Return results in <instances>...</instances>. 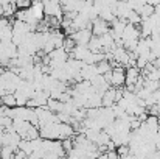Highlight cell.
Returning <instances> with one entry per match:
<instances>
[{
	"label": "cell",
	"mask_w": 160,
	"mask_h": 159,
	"mask_svg": "<svg viewBox=\"0 0 160 159\" xmlns=\"http://www.w3.org/2000/svg\"><path fill=\"white\" fill-rule=\"evenodd\" d=\"M112 87H123L124 86V69L121 66L112 67V80H110Z\"/></svg>",
	"instance_id": "6da1fadb"
},
{
	"label": "cell",
	"mask_w": 160,
	"mask_h": 159,
	"mask_svg": "<svg viewBox=\"0 0 160 159\" xmlns=\"http://www.w3.org/2000/svg\"><path fill=\"white\" fill-rule=\"evenodd\" d=\"M92 38V33L89 30H78L73 36H72V41L76 44V45H87V42L90 41Z\"/></svg>",
	"instance_id": "7a4b0ae2"
},
{
	"label": "cell",
	"mask_w": 160,
	"mask_h": 159,
	"mask_svg": "<svg viewBox=\"0 0 160 159\" xmlns=\"http://www.w3.org/2000/svg\"><path fill=\"white\" fill-rule=\"evenodd\" d=\"M95 73H97V66H95V64H84V66H82V69L79 70V75H81L82 81H84V80H86V81H89Z\"/></svg>",
	"instance_id": "3957f363"
},
{
	"label": "cell",
	"mask_w": 160,
	"mask_h": 159,
	"mask_svg": "<svg viewBox=\"0 0 160 159\" xmlns=\"http://www.w3.org/2000/svg\"><path fill=\"white\" fill-rule=\"evenodd\" d=\"M47 108H48L52 112H54V114H59V112H62V109H64V103L59 102V100H52V98H48Z\"/></svg>",
	"instance_id": "277c9868"
},
{
	"label": "cell",
	"mask_w": 160,
	"mask_h": 159,
	"mask_svg": "<svg viewBox=\"0 0 160 159\" xmlns=\"http://www.w3.org/2000/svg\"><path fill=\"white\" fill-rule=\"evenodd\" d=\"M0 105L6 106V108H14L16 106V97L14 94H5L0 97Z\"/></svg>",
	"instance_id": "5b68a950"
},
{
	"label": "cell",
	"mask_w": 160,
	"mask_h": 159,
	"mask_svg": "<svg viewBox=\"0 0 160 159\" xmlns=\"http://www.w3.org/2000/svg\"><path fill=\"white\" fill-rule=\"evenodd\" d=\"M19 150L25 151L27 155H31V151H33V144H31V140L22 139V140L19 142Z\"/></svg>",
	"instance_id": "8992f818"
},
{
	"label": "cell",
	"mask_w": 160,
	"mask_h": 159,
	"mask_svg": "<svg viewBox=\"0 0 160 159\" xmlns=\"http://www.w3.org/2000/svg\"><path fill=\"white\" fill-rule=\"evenodd\" d=\"M95 66H97V73H100V75H104L106 72L112 70V66H110V62H107V61H101V62H98V64H95Z\"/></svg>",
	"instance_id": "52a82bcc"
},
{
	"label": "cell",
	"mask_w": 160,
	"mask_h": 159,
	"mask_svg": "<svg viewBox=\"0 0 160 159\" xmlns=\"http://www.w3.org/2000/svg\"><path fill=\"white\" fill-rule=\"evenodd\" d=\"M109 140H110V136H109L107 133H104V131L101 130V131H100V134H98V137H97V142H95V145H97V147L106 145Z\"/></svg>",
	"instance_id": "ba28073f"
},
{
	"label": "cell",
	"mask_w": 160,
	"mask_h": 159,
	"mask_svg": "<svg viewBox=\"0 0 160 159\" xmlns=\"http://www.w3.org/2000/svg\"><path fill=\"white\" fill-rule=\"evenodd\" d=\"M14 156V150L11 147H3L0 151V159H12Z\"/></svg>",
	"instance_id": "9c48e42d"
},
{
	"label": "cell",
	"mask_w": 160,
	"mask_h": 159,
	"mask_svg": "<svg viewBox=\"0 0 160 159\" xmlns=\"http://www.w3.org/2000/svg\"><path fill=\"white\" fill-rule=\"evenodd\" d=\"M61 145H62V148H64V151H65V155L73 148V137H67V139H62L61 140Z\"/></svg>",
	"instance_id": "30bf717a"
},
{
	"label": "cell",
	"mask_w": 160,
	"mask_h": 159,
	"mask_svg": "<svg viewBox=\"0 0 160 159\" xmlns=\"http://www.w3.org/2000/svg\"><path fill=\"white\" fill-rule=\"evenodd\" d=\"M146 80H151V81H160V70L159 69L151 70V72L146 75Z\"/></svg>",
	"instance_id": "8fae6325"
},
{
	"label": "cell",
	"mask_w": 160,
	"mask_h": 159,
	"mask_svg": "<svg viewBox=\"0 0 160 159\" xmlns=\"http://www.w3.org/2000/svg\"><path fill=\"white\" fill-rule=\"evenodd\" d=\"M12 125V119L9 117V115H3V117H0V126L5 130V128H8V126H11Z\"/></svg>",
	"instance_id": "7c38bea8"
},
{
	"label": "cell",
	"mask_w": 160,
	"mask_h": 159,
	"mask_svg": "<svg viewBox=\"0 0 160 159\" xmlns=\"http://www.w3.org/2000/svg\"><path fill=\"white\" fill-rule=\"evenodd\" d=\"M12 159H28V155H27L25 151H22V150H16Z\"/></svg>",
	"instance_id": "4fadbf2b"
},
{
	"label": "cell",
	"mask_w": 160,
	"mask_h": 159,
	"mask_svg": "<svg viewBox=\"0 0 160 159\" xmlns=\"http://www.w3.org/2000/svg\"><path fill=\"white\" fill-rule=\"evenodd\" d=\"M106 159H118L117 151H115V150H113V151H107V158Z\"/></svg>",
	"instance_id": "5bb4252c"
},
{
	"label": "cell",
	"mask_w": 160,
	"mask_h": 159,
	"mask_svg": "<svg viewBox=\"0 0 160 159\" xmlns=\"http://www.w3.org/2000/svg\"><path fill=\"white\" fill-rule=\"evenodd\" d=\"M3 72H5V67H2V66H0V77L3 75Z\"/></svg>",
	"instance_id": "9a60e30c"
},
{
	"label": "cell",
	"mask_w": 160,
	"mask_h": 159,
	"mask_svg": "<svg viewBox=\"0 0 160 159\" xmlns=\"http://www.w3.org/2000/svg\"><path fill=\"white\" fill-rule=\"evenodd\" d=\"M2 134H3V128L0 126V136H2Z\"/></svg>",
	"instance_id": "2e32d148"
},
{
	"label": "cell",
	"mask_w": 160,
	"mask_h": 159,
	"mask_svg": "<svg viewBox=\"0 0 160 159\" xmlns=\"http://www.w3.org/2000/svg\"><path fill=\"white\" fill-rule=\"evenodd\" d=\"M118 159H121V158H118Z\"/></svg>",
	"instance_id": "e0dca14e"
}]
</instances>
